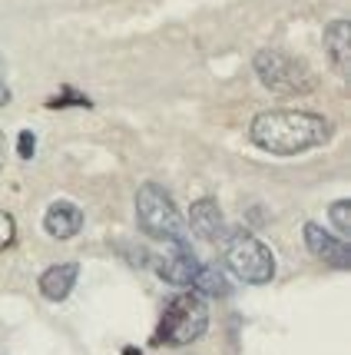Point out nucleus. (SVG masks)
I'll return each mask as SVG.
<instances>
[{
	"label": "nucleus",
	"instance_id": "nucleus-1",
	"mask_svg": "<svg viewBox=\"0 0 351 355\" xmlns=\"http://www.w3.org/2000/svg\"><path fill=\"white\" fill-rule=\"evenodd\" d=\"M249 139L272 156H298L332 139V123L312 110H265L249 123Z\"/></svg>",
	"mask_w": 351,
	"mask_h": 355
},
{
	"label": "nucleus",
	"instance_id": "nucleus-2",
	"mask_svg": "<svg viewBox=\"0 0 351 355\" xmlns=\"http://www.w3.org/2000/svg\"><path fill=\"white\" fill-rule=\"evenodd\" d=\"M136 223L146 236H153L166 246H189L186 216L159 183H143L136 189Z\"/></svg>",
	"mask_w": 351,
	"mask_h": 355
},
{
	"label": "nucleus",
	"instance_id": "nucleus-3",
	"mask_svg": "<svg viewBox=\"0 0 351 355\" xmlns=\"http://www.w3.org/2000/svg\"><path fill=\"white\" fill-rule=\"evenodd\" d=\"M209 329V306L199 293H179L166 302V312L159 319V329H156V345H169V349H183V345H192L206 336Z\"/></svg>",
	"mask_w": 351,
	"mask_h": 355
},
{
	"label": "nucleus",
	"instance_id": "nucleus-4",
	"mask_svg": "<svg viewBox=\"0 0 351 355\" xmlns=\"http://www.w3.org/2000/svg\"><path fill=\"white\" fill-rule=\"evenodd\" d=\"M222 246H226V266L245 286H269L275 279V252L259 236L245 230H229Z\"/></svg>",
	"mask_w": 351,
	"mask_h": 355
},
{
	"label": "nucleus",
	"instance_id": "nucleus-5",
	"mask_svg": "<svg viewBox=\"0 0 351 355\" xmlns=\"http://www.w3.org/2000/svg\"><path fill=\"white\" fill-rule=\"evenodd\" d=\"M252 70L262 87L278 96H305L315 90V73L285 50H259L252 57Z\"/></svg>",
	"mask_w": 351,
	"mask_h": 355
},
{
	"label": "nucleus",
	"instance_id": "nucleus-6",
	"mask_svg": "<svg viewBox=\"0 0 351 355\" xmlns=\"http://www.w3.org/2000/svg\"><path fill=\"white\" fill-rule=\"evenodd\" d=\"M302 236H305V249L325 266H332V269H348L351 266V246L338 232L321 230L318 223H305Z\"/></svg>",
	"mask_w": 351,
	"mask_h": 355
},
{
	"label": "nucleus",
	"instance_id": "nucleus-7",
	"mask_svg": "<svg viewBox=\"0 0 351 355\" xmlns=\"http://www.w3.org/2000/svg\"><path fill=\"white\" fill-rule=\"evenodd\" d=\"M186 226L196 232L199 239H206V243H222L226 239V216H222V209H219V202L213 196H202L189 206V219H186Z\"/></svg>",
	"mask_w": 351,
	"mask_h": 355
},
{
	"label": "nucleus",
	"instance_id": "nucleus-8",
	"mask_svg": "<svg viewBox=\"0 0 351 355\" xmlns=\"http://www.w3.org/2000/svg\"><path fill=\"white\" fill-rule=\"evenodd\" d=\"M199 269V259L192 246H169V252L156 263V276L169 282V286H179V289H189L192 286V276Z\"/></svg>",
	"mask_w": 351,
	"mask_h": 355
},
{
	"label": "nucleus",
	"instance_id": "nucleus-9",
	"mask_svg": "<svg viewBox=\"0 0 351 355\" xmlns=\"http://www.w3.org/2000/svg\"><path fill=\"white\" fill-rule=\"evenodd\" d=\"M83 230V209L70 200H57L46 206L44 213V232L50 239H73Z\"/></svg>",
	"mask_w": 351,
	"mask_h": 355
},
{
	"label": "nucleus",
	"instance_id": "nucleus-10",
	"mask_svg": "<svg viewBox=\"0 0 351 355\" xmlns=\"http://www.w3.org/2000/svg\"><path fill=\"white\" fill-rule=\"evenodd\" d=\"M77 279H80V263H57L40 272L37 289H40V295L46 302H63V299H70Z\"/></svg>",
	"mask_w": 351,
	"mask_h": 355
},
{
	"label": "nucleus",
	"instance_id": "nucleus-11",
	"mask_svg": "<svg viewBox=\"0 0 351 355\" xmlns=\"http://www.w3.org/2000/svg\"><path fill=\"white\" fill-rule=\"evenodd\" d=\"M325 53L335 67L338 77H348L351 70V24L348 20H332L325 27Z\"/></svg>",
	"mask_w": 351,
	"mask_h": 355
},
{
	"label": "nucleus",
	"instance_id": "nucleus-12",
	"mask_svg": "<svg viewBox=\"0 0 351 355\" xmlns=\"http://www.w3.org/2000/svg\"><path fill=\"white\" fill-rule=\"evenodd\" d=\"M192 293H199L202 299H226V295L232 293L229 279H226V272L219 269V266L213 263H199L196 276H192V286H189Z\"/></svg>",
	"mask_w": 351,
	"mask_h": 355
},
{
	"label": "nucleus",
	"instance_id": "nucleus-13",
	"mask_svg": "<svg viewBox=\"0 0 351 355\" xmlns=\"http://www.w3.org/2000/svg\"><path fill=\"white\" fill-rule=\"evenodd\" d=\"M328 219H332V226L338 230L341 239H348L351 236V202L348 200H335L328 206Z\"/></svg>",
	"mask_w": 351,
	"mask_h": 355
},
{
	"label": "nucleus",
	"instance_id": "nucleus-14",
	"mask_svg": "<svg viewBox=\"0 0 351 355\" xmlns=\"http://www.w3.org/2000/svg\"><path fill=\"white\" fill-rule=\"evenodd\" d=\"M14 243H17V223L7 209H0V252L10 249Z\"/></svg>",
	"mask_w": 351,
	"mask_h": 355
},
{
	"label": "nucleus",
	"instance_id": "nucleus-15",
	"mask_svg": "<svg viewBox=\"0 0 351 355\" xmlns=\"http://www.w3.org/2000/svg\"><path fill=\"white\" fill-rule=\"evenodd\" d=\"M66 103H73V107H90V100H87V96H80V93H73L70 87L63 90V96H53V100H50V107L53 110L66 107Z\"/></svg>",
	"mask_w": 351,
	"mask_h": 355
},
{
	"label": "nucleus",
	"instance_id": "nucleus-16",
	"mask_svg": "<svg viewBox=\"0 0 351 355\" xmlns=\"http://www.w3.org/2000/svg\"><path fill=\"white\" fill-rule=\"evenodd\" d=\"M17 153H20V159H33V153H37V137H33L30 130H24V133L17 137Z\"/></svg>",
	"mask_w": 351,
	"mask_h": 355
},
{
	"label": "nucleus",
	"instance_id": "nucleus-17",
	"mask_svg": "<svg viewBox=\"0 0 351 355\" xmlns=\"http://www.w3.org/2000/svg\"><path fill=\"white\" fill-rule=\"evenodd\" d=\"M7 103H10V87H7V80L0 73V107H7Z\"/></svg>",
	"mask_w": 351,
	"mask_h": 355
},
{
	"label": "nucleus",
	"instance_id": "nucleus-18",
	"mask_svg": "<svg viewBox=\"0 0 351 355\" xmlns=\"http://www.w3.org/2000/svg\"><path fill=\"white\" fill-rule=\"evenodd\" d=\"M0 166H3V133H0Z\"/></svg>",
	"mask_w": 351,
	"mask_h": 355
}]
</instances>
